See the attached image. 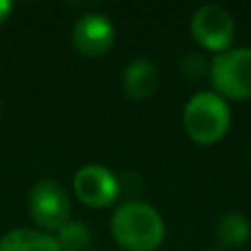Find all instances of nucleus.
I'll return each instance as SVG.
<instances>
[{"instance_id":"obj_10","label":"nucleus","mask_w":251,"mask_h":251,"mask_svg":"<svg viewBox=\"0 0 251 251\" xmlns=\"http://www.w3.org/2000/svg\"><path fill=\"white\" fill-rule=\"evenodd\" d=\"M216 238L223 247H243L251 238V223L245 214L240 212H227L218 218L216 223Z\"/></svg>"},{"instance_id":"obj_6","label":"nucleus","mask_w":251,"mask_h":251,"mask_svg":"<svg viewBox=\"0 0 251 251\" xmlns=\"http://www.w3.org/2000/svg\"><path fill=\"white\" fill-rule=\"evenodd\" d=\"M73 190L84 205L104 209L117 201L122 185H119V178L115 176L113 170H108L106 165L88 163L75 172Z\"/></svg>"},{"instance_id":"obj_14","label":"nucleus","mask_w":251,"mask_h":251,"mask_svg":"<svg viewBox=\"0 0 251 251\" xmlns=\"http://www.w3.org/2000/svg\"><path fill=\"white\" fill-rule=\"evenodd\" d=\"M0 115H2V104H0Z\"/></svg>"},{"instance_id":"obj_12","label":"nucleus","mask_w":251,"mask_h":251,"mask_svg":"<svg viewBox=\"0 0 251 251\" xmlns=\"http://www.w3.org/2000/svg\"><path fill=\"white\" fill-rule=\"evenodd\" d=\"M181 73L190 79H201L205 73H209V64L201 53H187L181 60Z\"/></svg>"},{"instance_id":"obj_2","label":"nucleus","mask_w":251,"mask_h":251,"mask_svg":"<svg viewBox=\"0 0 251 251\" xmlns=\"http://www.w3.org/2000/svg\"><path fill=\"white\" fill-rule=\"evenodd\" d=\"M231 110L227 100L214 91H201L183 108V128L199 146H214L227 134Z\"/></svg>"},{"instance_id":"obj_15","label":"nucleus","mask_w":251,"mask_h":251,"mask_svg":"<svg viewBox=\"0 0 251 251\" xmlns=\"http://www.w3.org/2000/svg\"><path fill=\"white\" fill-rule=\"evenodd\" d=\"M214 251H218V249H214Z\"/></svg>"},{"instance_id":"obj_11","label":"nucleus","mask_w":251,"mask_h":251,"mask_svg":"<svg viewBox=\"0 0 251 251\" xmlns=\"http://www.w3.org/2000/svg\"><path fill=\"white\" fill-rule=\"evenodd\" d=\"M55 240L60 251H91L95 243L91 227L79 221H69L62 229H57Z\"/></svg>"},{"instance_id":"obj_7","label":"nucleus","mask_w":251,"mask_h":251,"mask_svg":"<svg viewBox=\"0 0 251 251\" xmlns=\"http://www.w3.org/2000/svg\"><path fill=\"white\" fill-rule=\"evenodd\" d=\"M73 47L86 57H100L113 49L115 25L104 13H84L73 25Z\"/></svg>"},{"instance_id":"obj_13","label":"nucleus","mask_w":251,"mask_h":251,"mask_svg":"<svg viewBox=\"0 0 251 251\" xmlns=\"http://www.w3.org/2000/svg\"><path fill=\"white\" fill-rule=\"evenodd\" d=\"M11 9H13V4L9 2V0H0V25H2V22L9 18Z\"/></svg>"},{"instance_id":"obj_5","label":"nucleus","mask_w":251,"mask_h":251,"mask_svg":"<svg viewBox=\"0 0 251 251\" xmlns=\"http://www.w3.org/2000/svg\"><path fill=\"white\" fill-rule=\"evenodd\" d=\"M190 29L194 40L212 53H223L231 49L236 33V22L234 16L221 4H203L192 13Z\"/></svg>"},{"instance_id":"obj_4","label":"nucleus","mask_w":251,"mask_h":251,"mask_svg":"<svg viewBox=\"0 0 251 251\" xmlns=\"http://www.w3.org/2000/svg\"><path fill=\"white\" fill-rule=\"evenodd\" d=\"M26 207H29L33 223L40 229H47V234L62 229L69 223V216H71L69 192L57 181H51V178L38 181L31 187L29 199H26Z\"/></svg>"},{"instance_id":"obj_3","label":"nucleus","mask_w":251,"mask_h":251,"mask_svg":"<svg viewBox=\"0 0 251 251\" xmlns=\"http://www.w3.org/2000/svg\"><path fill=\"white\" fill-rule=\"evenodd\" d=\"M214 93L223 100H251V47H231L209 62Z\"/></svg>"},{"instance_id":"obj_9","label":"nucleus","mask_w":251,"mask_h":251,"mask_svg":"<svg viewBox=\"0 0 251 251\" xmlns=\"http://www.w3.org/2000/svg\"><path fill=\"white\" fill-rule=\"evenodd\" d=\"M0 251H60L55 236L40 229L18 227L0 238Z\"/></svg>"},{"instance_id":"obj_8","label":"nucleus","mask_w":251,"mask_h":251,"mask_svg":"<svg viewBox=\"0 0 251 251\" xmlns=\"http://www.w3.org/2000/svg\"><path fill=\"white\" fill-rule=\"evenodd\" d=\"M161 84V73L156 69V64L148 57H137L132 60L124 71L122 86L124 93L134 101L150 100Z\"/></svg>"},{"instance_id":"obj_1","label":"nucleus","mask_w":251,"mask_h":251,"mask_svg":"<svg viewBox=\"0 0 251 251\" xmlns=\"http://www.w3.org/2000/svg\"><path fill=\"white\" fill-rule=\"evenodd\" d=\"M110 231L126 251H156L165 240V223L156 207L143 201H128L115 209Z\"/></svg>"}]
</instances>
